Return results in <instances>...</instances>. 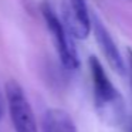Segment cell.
<instances>
[{"label":"cell","mask_w":132,"mask_h":132,"mask_svg":"<svg viewBox=\"0 0 132 132\" xmlns=\"http://www.w3.org/2000/svg\"><path fill=\"white\" fill-rule=\"evenodd\" d=\"M88 65L94 89V105L98 118L109 126L122 123L125 118V102L121 94L111 82L102 64L95 55L89 57Z\"/></svg>","instance_id":"obj_1"},{"label":"cell","mask_w":132,"mask_h":132,"mask_svg":"<svg viewBox=\"0 0 132 132\" xmlns=\"http://www.w3.org/2000/svg\"><path fill=\"white\" fill-rule=\"evenodd\" d=\"M41 14H43L47 30L51 34L53 43L55 46V50H57V54L60 57L61 64L67 70H77L80 67V58H78V53L74 46L71 34L67 31L63 21L57 17V14L50 7V4L43 3Z\"/></svg>","instance_id":"obj_2"},{"label":"cell","mask_w":132,"mask_h":132,"mask_svg":"<svg viewBox=\"0 0 132 132\" xmlns=\"http://www.w3.org/2000/svg\"><path fill=\"white\" fill-rule=\"evenodd\" d=\"M6 101L10 119L16 132H38L34 112L21 85L14 80H9L4 85Z\"/></svg>","instance_id":"obj_3"},{"label":"cell","mask_w":132,"mask_h":132,"mask_svg":"<svg viewBox=\"0 0 132 132\" xmlns=\"http://www.w3.org/2000/svg\"><path fill=\"white\" fill-rule=\"evenodd\" d=\"M63 24L71 37L85 40L91 31V16L85 0H63Z\"/></svg>","instance_id":"obj_4"},{"label":"cell","mask_w":132,"mask_h":132,"mask_svg":"<svg viewBox=\"0 0 132 132\" xmlns=\"http://www.w3.org/2000/svg\"><path fill=\"white\" fill-rule=\"evenodd\" d=\"M91 30H94L95 40H97L98 46H100L104 57L106 58L108 64L112 67V70L115 72H118L119 75H125L126 68H125L122 55H121L119 50H118L114 38L111 37L109 31L105 29L104 23L95 14L91 17Z\"/></svg>","instance_id":"obj_5"},{"label":"cell","mask_w":132,"mask_h":132,"mask_svg":"<svg viewBox=\"0 0 132 132\" xmlns=\"http://www.w3.org/2000/svg\"><path fill=\"white\" fill-rule=\"evenodd\" d=\"M41 132H78L72 117L60 108H50L41 119Z\"/></svg>","instance_id":"obj_6"},{"label":"cell","mask_w":132,"mask_h":132,"mask_svg":"<svg viewBox=\"0 0 132 132\" xmlns=\"http://www.w3.org/2000/svg\"><path fill=\"white\" fill-rule=\"evenodd\" d=\"M128 65H129V80H131L132 87V50L128 48Z\"/></svg>","instance_id":"obj_7"},{"label":"cell","mask_w":132,"mask_h":132,"mask_svg":"<svg viewBox=\"0 0 132 132\" xmlns=\"http://www.w3.org/2000/svg\"><path fill=\"white\" fill-rule=\"evenodd\" d=\"M2 115H3V109H2V104H0V119H2Z\"/></svg>","instance_id":"obj_8"}]
</instances>
